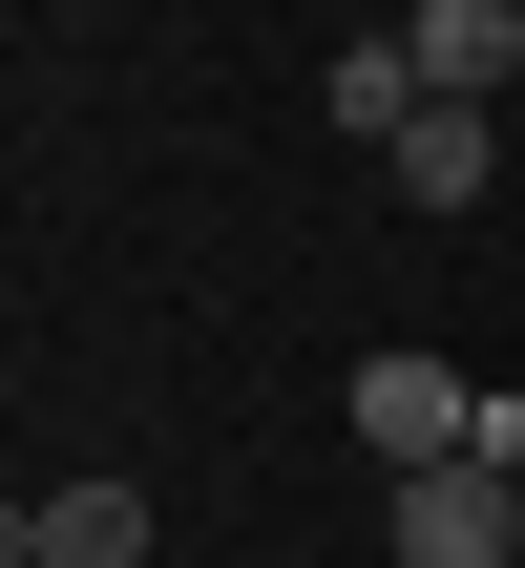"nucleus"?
Wrapping results in <instances>:
<instances>
[{
    "label": "nucleus",
    "mask_w": 525,
    "mask_h": 568,
    "mask_svg": "<svg viewBox=\"0 0 525 568\" xmlns=\"http://www.w3.org/2000/svg\"><path fill=\"white\" fill-rule=\"evenodd\" d=\"M337 422L379 443V485H421V464H463V443H484V379H463V358H421V337H379V358L337 379Z\"/></svg>",
    "instance_id": "f257e3e1"
},
{
    "label": "nucleus",
    "mask_w": 525,
    "mask_h": 568,
    "mask_svg": "<svg viewBox=\"0 0 525 568\" xmlns=\"http://www.w3.org/2000/svg\"><path fill=\"white\" fill-rule=\"evenodd\" d=\"M379 548L400 568H525V485L505 464H421V485H379Z\"/></svg>",
    "instance_id": "f03ea898"
},
{
    "label": "nucleus",
    "mask_w": 525,
    "mask_h": 568,
    "mask_svg": "<svg viewBox=\"0 0 525 568\" xmlns=\"http://www.w3.org/2000/svg\"><path fill=\"white\" fill-rule=\"evenodd\" d=\"M379 169H400V211H421V232H463V211L505 190V105H421Z\"/></svg>",
    "instance_id": "7ed1b4c3"
},
{
    "label": "nucleus",
    "mask_w": 525,
    "mask_h": 568,
    "mask_svg": "<svg viewBox=\"0 0 525 568\" xmlns=\"http://www.w3.org/2000/svg\"><path fill=\"white\" fill-rule=\"evenodd\" d=\"M400 63H421V105H505V63H525V0H421V21H379Z\"/></svg>",
    "instance_id": "20e7f679"
},
{
    "label": "nucleus",
    "mask_w": 525,
    "mask_h": 568,
    "mask_svg": "<svg viewBox=\"0 0 525 568\" xmlns=\"http://www.w3.org/2000/svg\"><path fill=\"white\" fill-rule=\"evenodd\" d=\"M147 548H168V506H147L126 464H84V485H42V548L21 568H147Z\"/></svg>",
    "instance_id": "39448f33"
},
{
    "label": "nucleus",
    "mask_w": 525,
    "mask_h": 568,
    "mask_svg": "<svg viewBox=\"0 0 525 568\" xmlns=\"http://www.w3.org/2000/svg\"><path fill=\"white\" fill-rule=\"evenodd\" d=\"M316 105H337V148H400V126H421V63H400V42H337Z\"/></svg>",
    "instance_id": "423d86ee"
}]
</instances>
